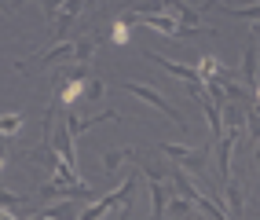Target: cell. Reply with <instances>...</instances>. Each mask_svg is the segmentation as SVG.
<instances>
[{
    "label": "cell",
    "instance_id": "484cf974",
    "mask_svg": "<svg viewBox=\"0 0 260 220\" xmlns=\"http://www.w3.org/2000/svg\"><path fill=\"white\" fill-rule=\"evenodd\" d=\"M88 8H95V11H103V0H88Z\"/></svg>",
    "mask_w": 260,
    "mask_h": 220
},
{
    "label": "cell",
    "instance_id": "d6986e66",
    "mask_svg": "<svg viewBox=\"0 0 260 220\" xmlns=\"http://www.w3.org/2000/svg\"><path fill=\"white\" fill-rule=\"evenodd\" d=\"M128 29H132V26H125V22L117 19V22H114V33H110V41H114V44H128V41H132Z\"/></svg>",
    "mask_w": 260,
    "mask_h": 220
},
{
    "label": "cell",
    "instance_id": "44dd1931",
    "mask_svg": "<svg viewBox=\"0 0 260 220\" xmlns=\"http://www.w3.org/2000/svg\"><path fill=\"white\" fill-rule=\"evenodd\" d=\"M228 11L238 15V19H253V22L260 19V4H249V8H228Z\"/></svg>",
    "mask_w": 260,
    "mask_h": 220
},
{
    "label": "cell",
    "instance_id": "4316f807",
    "mask_svg": "<svg viewBox=\"0 0 260 220\" xmlns=\"http://www.w3.org/2000/svg\"><path fill=\"white\" fill-rule=\"evenodd\" d=\"M253 162H256V165H260V147H256V150H253Z\"/></svg>",
    "mask_w": 260,
    "mask_h": 220
},
{
    "label": "cell",
    "instance_id": "ac0fdd59",
    "mask_svg": "<svg viewBox=\"0 0 260 220\" xmlns=\"http://www.w3.org/2000/svg\"><path fill=\"white\" fill-rule=\"evenodd\" d=\"M198 77H202V84L209 81V77H216V59H213V55H202V62H198Z\"/></svg>",
    "mask_w": 260,
    "mask_h": 220
},
{
    "label": "cell",
    "instance_id": "4fadbf2b",
    "mask_svg": "<svg viewBox=\"0 0 260 220\" xmlns=\"http://www.w3.org/2000/svg\"><path fill=\"white\" fill-rule=\"evenodd\" d=\"M103 92H107L103 77H99V74H88V81H84V103H88V107H95L99 99H103Z\"/></svg>",
    "mask_w": 260,
    "mask_h": 220
},
{
    "label": "cell",
    "instance_id": "3957f363",
    "mask_svg": "<svg viewBox=\"0 0 260 220\" xmlns=\"http://www.w3.org/2000/svg\"><path fill=\"white\" fill-rule=\"evenodd\" d=\"M128 92H132V96H140V99H147L150 107H158V110H161V114L169 117L172 125H180V129H187V117H183V114H180L176 107H172V103H169L165 96H158V92H154L150 84H128Z\"/></svg>",
    "mask_w": 260,
    "mask_h": 220
},
{
    "label": "cell",
    "instance_id": "d4e9b609",
    "mask_svg": "<svg viewBox=\"0 0 260 220\" xmlns=\"http://www.w3.org/2000/svg\"><path fill=\"white\" fill-rule=\"evenodd\" d=\"M11 11V0H0V15H8Z\"/></svg>",
    "mask_w": 260,
    "mask_h": 220
},
{
    "label": "cell",
    "instance_id": "2e32d148",
    "mask_svg": "<svg viewBox=\"0 0 260 220\" xmlns=\"http://www.w3.org/2000/svg\"><path fill=\"white\" fill-rule=\"evenodd\" d=\"M246 129H249V147L260 143V110H246Z\"/></svg>",
    "mask_w": 260,
    "mask_h": 220
},
{
    "label": "cell",
    "instance_id": "9c48e42d",
    "mask_svg": "<svg viewBox=\"0 0 260 220\" xmlns=\"http://www.w3.org/2000/svg\"><path fill=\"white\" fill-rule=\"evenodd\" d=\"M256 41H249L246 44V55H242V77H246V88L256 96V88H260V84H256Z\"/></svg>",
    "mask_w": 260,
    "mask_h": 220
},
{
    "label": "cell",
    "instance_id": "ba28073f",
    "mask_svg": "<svg viewBox=\"0 0 260 220\" xmlns=\"http://www.w3.org/2000/svg\"><path fill=\"white\" fill-rule=\"evenodd\" d=\"M223 206H228V216H246V202H242V183L238 180L223 183Z\"/></svg>",
    "mask_w": 260,
    "mask_h": 220
},
{
    "label": "cell",
    "instance_id": "30bf717a",
    "mask_svg": "<svg viewBox=\"0 0 260 220\" xmlns=\"http://www.w3.org/2000/svg\"><path fill=\"white\" fill-rule=\"evenodd\" d=\"M140 162L143 154H140V150H132V147H125V150H103V173H107V176H114L117 173V165L121 162Z\"/></svg>",
    "mask_w": 260,
    "mask_h": 220
},
{
    "label": "cell",
    "instance_id": "5b68a950",
    "mask_svg": "<svg viewBox=\"0 0 260 220\" xmlns=\"http://www.w3.org/2000/svg\"><path fill=\"white\" fill-rule=\"evenodd\" d=\"M48 198H92V187L88 183H59V180H51V183H44L41 187V202H48Z\"/></svg>",
    "mask_w": 260,
    "mask_h": 220
},
{
    "label": "cell",
    "instance_id": "52a82bcc",
    "mask_svg": "<svg viewBox=\"0 0 260 220\" xmlns=\"http://www.w3.org/2000/svg\"><path fill=\"white\" fill-rule=\"evenodd\" d=\"M205 162H209V147H190L183 158H176V165H180V169H190L198 180H202V173H205Z\"/></svg>",
    "mask_w": 260,
    "mask_h": 220
},
{
    "label": "cell",
    "instance_id": "cb8c5ba5",
    "mask_svg": "<svg viewBox=\"0 0 260 220\" xmlns=\"http://www.w3.org/2000/svg\"><path fill=\"white\" fill-rule=\"evenodd\" d=\"M209 8H220V0H205V4H202V11H209Z\"/></svg>",
    "mask_w": 260,
    "mask_h": 220
},
{
    "label": "cell",
    "instance_id": "7a4b0ae2",
    "mask_svg": "<svg viewBox=\"0 0 260 220\" xmlns=\"http://www.w3.org/2000/svg\"><path fill=\"white\" fill-rule=\"evenodd\" d=\"M143 59H150V62H158L161 70H169L172 77H180V81H187V92L194 96V92H202V77H198V70L194 66H183V62H172V59H161L158 52H150V48H143Z\"/></svg>",
    "mask_w": 260,
    "mask_h": 220
},
{
    "label": "cell",
    "instance_id": "8fae6325",
    "mask_svg": "<svg viewBox=\"0 0 260 220\" xmlns=\"http://www.w3.org/2000/svg\"><path fill=\"white\" fill-rule=\"evenodd\" d=\"M51 147L59 150V158L70 165L74 173H81V169H77V154H74V140H70V132H59V136H51Z\"/></svg>",
    "mask_w": 260,
    "mask_h": 220
},
{
    "label": "cell",
    "instance_id": "5bb4252c",
    "mask_svg": "<svg viewBox=\"0 0 260 220\" xmlns=\"http://www.w3.org/2000/svg\"><path fill=\"white\" fill-rule=\"evenodd\" d=\"M22 132V114H0V136L15 140Z\"/></svg>",
    "mask_w": 260,
    "mask_h": 220
},
{
    "label": "cell",
    "instance_id": "e0dca14e",
    "mask_svg": "<svg viewBox=\"0 0 260 220\" xmlns=\"http://www.w3.org/2000/svg\"><path fill=\"white\" fill-rule=\"evenodd\" d=\"M165 213H172V216H190V213H194V202H190V198H176V202H172V206L165 209Z\"/></svg>",
    "mask_w": 260,
    "mask_h": 220
},
{
    "label": "cell",
    "instance_id": "7402d4cb",
    "mask_svg": "<svg viewBox=\"0 0 260 220\" xmlns=\"http://www.w3.org/2000/svg\"><path fill=\"white\" fill-rule=\"evenodd\" d=\"M22 202H26L22 195H15V191H0V206H11V209H15V206H22Z\"/></svg>",
    "mask_w": 260,
    "mask_h": 220
},
{
    "label": "cell",
    "instance_id": "83f0119b",
    "mask_svg": "<svg viewBox=\"0 0 260 220\" xmlns=\"http://www.w3.org/2000/svg\"><path fill=\"white\" fill-rule=\"evenodd\" d=\"M253 33H256V41H260V19H256V26H253Z\"/></svg>",
    "mask_w": 260,
    "mask_h": 220
},
{
    "label": "cell",
    "instance_id": "9a60e30c",
    "mask_svg": "<svg viewBox=\"0 0 260 220\" xmlns=\"http://www.w3.org/2000/svg\"><path fill=\"white\" fill-rule=\"evenodd\" d=\"M29 216H74V198H66L62 206H44V209H33Z\"/></svg>",
    "mask_w": 260,
    "mask_h": 220
},
{
    "label": "cell",
    "instance_id": "ffe728a7",
    "mask_svg": "<svg viewBox=\"0 0 260 220\" xmlns=\"http://www.w3.org/2000/svg\"><path fill=\"white\" fill-rule=\"evenodd\" d=\"M62 4H66V0H41V8H44V19H48V22H51V19H59Z\"/></svg>",
    "mask_w": 260,
    "mask_h": 220
},
{
    "label": "cell",
    "instance_id": "277c9868",
    "mask_svg": "<svg viewBox=\"0 0 260 220\" xmlns=\"http://www.w3.org/2000/svg\"><path fill=\"white\" fill-rule=\"evenodd\" d=\"M99 121H121V114H117V110H103V114H88V117H74V107L66 110V132H70L74 143H77L92 125H99Z\"/></svg>",
    "mask_w": 260,
    "mask_h": 220
},
{
    "label": "cell",
    "instance_id": "8992f818",
    "mask_svg": "<svg viewBox=\"0 0 260 220\" xmlns=\"http://www.w3.org/2000/svg\"><path fill=\"white\" fill-rule=\"evenodd\" d=\"M95 44H99V33H95V26H88V33H81V37L74 41V55H70V59H77V62H92Z\"/></svg>",
    "mask_w": 260,
    "mask_h": 220
},
{
    "label": "cell",
    "instance_id": "6da1fadb",
    "mask_svg": "<svg viewBox=\"0 0 260 220\" xmlns=\"http://www.w3.org/2000/svg\"><path fill=\"white\" fill-rule=\"evenodd\" d=\"M132 195H136V176H125V180H121V187H114L110 195H103V202H99V206L84 209V213H81V220H95V216H103V213H107L110 206H121V209H117V216H128Z\"/></svg>",
    "mask_w": 260,
    "mask_h": 220
},
{
    "label": "cell",
    "instance_id": "7c38bea8",
    "mask_svg": "<svg viewBox=\"0 0 260 220\" xmlns=\"http://www.w3.org/2000/svg\"><path fill=\"white\" fill-rule=\"evenodd\" d=\"M150 202H154L150 216H154V220H161L165 209H169V202H165V183H161V180H150Z\"/></svg>",
    "mask_w": 260,
    "mask_h": 220
},
{
    "label": "cell",
    "instance_id": "603a6c76",
    "mask_svg": "<svg viewBox=\"0 0 260 220\" xmlns=\"http://www.w3.org/2000/svg\"><path fill=\"white\" fill-rule=\"evenodd\" d=\"M81 11H84V0H66L62 4V15H70V19H77Z\"/></svg>",
    "mask_w": 260,
    "mask_h": 220
}]
</instances>
